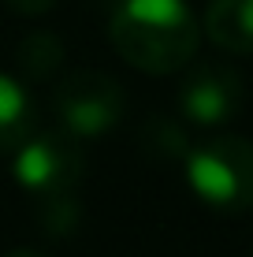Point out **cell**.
Returning a JSON list of instances; mask_svg holds the SVG:
<instances>
[{"instance_id":"obj_5","label":"cell","mask_w":253,"mask_h":257,"mask_svg":"<svg viewBox=\"0 0 253 257\" xmlns=\"http://www.w3.org/2000/svg\"><path fill=\"white\" fill-rule=\"evenodd\" d=\"M246 104V82L227 64H194L179 86V112L205 131L227 127Z\"/></svg>"},{"instance_id":"obj_9","label":"cell","mask_w":253,"mask_h":257,"mask_svg":"<svg viewBox=\"0 0 253 257\" xmlns=\"http://www.w3.org/2000/svg\"><path fill=\"white\" fill-rule=\"evenodd\" d=\"M38 224L41 231L52 238H67L78 231L82 224V201L71 194H49V198H38Z\"/></svg>"},{"instance_id":"obj_4","label":"cell","mask_w":253,"mask_h":257,"mask_svg":"<svg viewBox=\"0 0 253 257\" xmlns=\"http://www.w3.org/2000/svg\"><path fill=\"white\" fill-rule=\"evenodd\" d=\"M12 175L34 198L71 194L86 175V157L78 149V138L64 131H34L12 153Z\"/></svg>"},{"instance_id":"obj_7","label":"cell","mask_w":253,"mask_h":257,"mask_svg":"<svg viewBox=\"0 0 253 257\" xmlns=\"http://www.w3.org/2000/svg\"><path fill=\"white\" fill-rule=\"evenodd\" d=\"M38 131V101L15 75L0 71V153H15Z\"/></svg>"},{"instance_id":"obj_10","label":"cell","mask_w":253,"mask_h":257,"mask_svg":"<svg viewBox=\"0 0 253 257\" xmlns=\"http://www.w3.org/2000/svg\"><path fill=\"white\" fill-rule=\"evenodd\" d=\"M142 146H145V153L160 157V161H182L190 142H186V131H182L175 119L156 116L142 127Z\"/></svg>"},{"instance_id":"obj_6","label":"cell","mask_w":253,"mask_h":257,"mask_svg":"<svg viewBox=\"0 0 253 257\" xmlns=\"http://www.w3.org/2000/svg\"><path fill=\"white\" fill-rule=\"evenodd\" d=\"M201 34L231 56L253 52V0H208Z\"/></svg>"},{"instance_id":"obj_8","label":"cell","mask_w":253,"mask_h":257,"mask_svg":"<svg viewBox=\"0 0 253 257\" xmlns=\"http://www.w3.org/2000/svg\"><path fill=\"white\" fill-rule=\"evenodd\" d=\"M64 60H67V49L52 30H34L15 45V67H19V75L34 78V82L52 78L64 67Z\"/></svg>"},{"instance_id":"obj_2","label":"cell","mask_w":253,"mask_h":257,"mask_svg":"<svg viewBox=\"0 0 253 257\" xmlns=\"http://www.w3.org/2000/svg\"><path fill=\"white\" fill-rule=\"evenodd\" d=\"M190 190L212 212L238 216L253 209V142L242 135H216L190 146L182 157Z\"/></svg>"},{"instance_id":"obj_1","label":"cell","mask_w":253,"mask_h":257,"mask_svg":"<svg viewBox=\"0 0 253 257\" xmlns=\"http://www.w3.org/2000/svg\"><path fill=\"white\" fill-rule=\"evenodd\" d=\"M108 38L130 67L145 75H175L197 56L201 23L186 0H119Z\"/></svg>"},{"instance_id":"obj_11","label":"cell","mask_w":253,"mask_h":257,"mask_svg":"<svg viewBox=\"0 0 253 257\" xmlns=\"http://www.w3.org/2000/svg\"><path fill=\"white\" fill-rule=\"evenodd\" d=\"M4 4L19 15H45L49 8H56V0H4Z\"/></svg>"},{"instance_id":"obj_12","label":"cell","mask_w":253,"mask_h":257,"mask_svg":"<svg viewBox=\"0 0 253 257\" xmlns=\"http://www.w3.org/2000/svg\"><path fill=\"white\" fill-rule=\"evenodd\" d=\"M4 257H49V253H41V250H30V246H26V250H12V253H4Z\"/></svg>"},{"instance_id":"obj_3","label":"cell","mask_w":253,"mask_h":257,"mask_svg":"<svg viewBox=\"0 0 253 257\" xmlns=\"http://www.w3.org/2000/svg\"><path fill=\"white\" fill-rule=\"evenodd\" d=\"M52 116H56L64 135H71L78 142L101 138L123 123L127 93L108 71L78 67L56 82V90H52Z\"/></svg>"}]
</instances>
